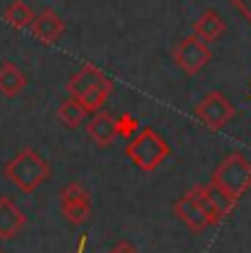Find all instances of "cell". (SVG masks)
Here are the masks:
<instances>
[{
    "label": "cell",
    "instance_id": "7",
    "mask_svg": "<svg viewBox=\"0 0 251 253\" xmlns=\"http://www.w3.org/2000/svg\"><path fill=\"white\" fill-rule=\"evenodd\" d=\"M211 60V48L196 36H187L174 46V62L185 75H196Z\"/></svg>",
    "mask_w": 251,
    "mask_h": 253
},
{
    "label": "cell",
    "instance_id": "14",
    "mask_svg": "<svg viewBox=\"0 0 251 253\" xmlns=\"http://www.w3.org/2000/svg\"><path fill=\"white\" fill-rule=\"evenodd\" d=\"M2 18L7 20L9 27H13V29H31L33 20H36V13H33V9L29 7L27 2L13 0L2 11Z\"/></svg>",
    "mask_w": 251,
    "mask_h": 253
},
{
    "label": "cell",
    "instance_id": "4",
    "mask_svg": "<svg viewBox=\"0 0 251 253\" xmlns=\"http://www.w3.org/2000/svg\"><path fill=\"white\" fill-rule=\"evenodd\" d=\"M218 185L223 192H227L231 198L238 201L245 192L251 189V161L243 152H231L214 168L211 181Z\"/></svg>",
    "mask_w": 251,
    "mask_h": 253
},
{
    "label": "cell",
    "instance_id": "19",
    "mask_svg": "<svg viewBox=\"0 0 251 253\" xmlns=\"http://www.w3.org/2000/svg\"><path fill=\"white\" fill-rule=\"evenodd\" d=\"M110 253H139V251L134 249V247L130 245L128 240H122V242H117V245L110 249Z\"/></svg>",
    "mask_w": 251,
    "mask_h": 253
},
{
    "label": "cell",
    "instance_id": "1",
    "mask_svg": "<svg viewBox=\"0 0 251 253\" xmlns=\"http://www.w3.org/2000/svg\"><path fill=\"white\" fill-rule=\"evenodd\" d=\"M115 84L108 75L95 64H84L77 73H73L66 84L69 97L77 99L88 113H99L108 101Z\"/></svg>",
    "mask_w": 251,
    "mask_h": 253
},
{
    "label": "cell",
    "instance_id": "8",
    "mask_svg": "<svg viewBox=\"0 0 251 253\" xmlns=\"http://www.w3.org/2000/svg\"><path fill=\"white\" fill-rule=\"evenodd\" d=\"M64 31H66L64 20H62L53 9L40 11L36 16V20H33V24H31L33 38H38L42 44H53V42H57L62 36H64Z\"/></svg>",
    "mask_w": 251,
    "mask_h": 253
},
{
    "label": "cell",
    "instance_id": "16",
    "mask_svg": "<svg viewBox=\"0 0 251 253\" xmlns=\"http://www.w3.org/2000/svg\"><path fill=\"white\" fill-rule=\"evenodd\" d=\"M187 194L194 198V203L201 207V211L205 213V218H207V222H209V227H216L220 220H223V216H220L218 209H216L214 203H211L209 192H207V185H196V187H192Z\"/></svg>",
    "mask_w": 251,
    "mask_h": 253
},
{
    "label": "cell",
    "instance_id": "21",
    "mask_svg": "<svg viewBox=\"0 0 251 253\" xmlns=\"http://www.w3.org/2000/svg\"><path fill=\"white\" fill-rule=\"evenodd\" d=\"M84 245H86V238H82V240H80V247H77L75 251H71V253H82V251H84Z\"/></svg>",
    "mask_w": 251,
    "mask_h": 253
},
{
    "label": "cell",
    "instance_id": "18",
    "mask_svg": "<svg viewBox=\"0 0 251 253\" xmlns=\"http://www.w3.org/2000/svg\"><path fill=\"white\" fill-rule=\"evenodd\" d=\"M115 128H117V137L130 141L134 134L139 132V130H141V126H139L137 117H132L130 113H124V115H119L117 119H115Z\"/></svg>",
    "mask_w": 251,
    "mask_h": 253
},
{
    "label": "cell",
    "instance_id": "12",
    "mask_svg": "<svg viewBox=\"0 0 251 253\" xmlns=\"http://www.w3.org/2000/svg\"><path fill=\"white\" fill-rule=\"evenodd\" d=\"M192 31H194L196 38H201L203 42H214L218 40L220 36L225 33V20L220 18L218 11L214 9H205V11L199 16V20L192 24Z\"/></svg>",
    "mask_w": 251,
    "mask_h": 253
},
{
    "label": "cell",
    "instance_id": "10",
    "mask_svg": "<svg viewBox=\"0 0 251 253\" xmlns=\"http://www.w3.org/2000/svg\"><path fill=\"white\" fill-rule=\"evenodd\" d=\"M174 216L178 220L183 222V225L187 227L192 233H203L209 227V222H207L205 213L201 211V207L194 203V198L190 196V194H185V196H181L178 201L174 203Z\"/></svg>",
    "mask_w": 251,
    "mask_h": 253
},
{
    "label": "cell",
    "instance_id": "13",
    "mask_svg": "<svg viewBox=\"0 0 251 253\" xmlns=\"http://www.w3.org/2000/svg\"><path fill=\"white\" fill-rule=\"evenodd\" d=\"M27 86V75L16 66L13 62H4L0 66V95L11 99V97L20 95Z\"/></svg>",
    "mask_w": 251,
    "mask_h": 253
},
{
    "label": "cell",
    "instance_id": "15",
    "mask_svg": "<svg viewBox=\"0 0 251 253\" xmlns=\"http://www.w3.org/2000/svg\"><path fill=\"white\" fill-rule=\"evenodd\" d=\"M86 115H88V110H86L77 99H73V97L62 101L60 108H57V117H60V121L66 126V128H80L82 121L86 119Z\"/></svg>",
    "mask_w": 251,
    "mask_h": 253
},
{
    "label": "cell",
    "instance_id": "22",
    "mask_svg": "<svg viewBox=\"0 0 251 253\" xmlns=\"http://www.w3.org/2000/svg\"><path fill=\"white\" fill-rule=\"evenodd\" d=\"M249 86H251V82H249Z\"/></svg>",
    "mask_w": 251,
    "mask_h": 253
},
{
    "label": "cell",
    "instance_id": "20",
    "mask_svg": "<svg viewBox=\"0 0 251 253\" xmlns=\"http://www.w3.org/2000/svg\"><path fill=\"white\" fill-rule=\"evenodd\" d=\"M231 2H234L236 7L240 9V13L251 22V0H231Z\"/></svg>",
    "mask_w": 251,
    "mask_h": 253
},
{
    "label": "cell",
    "instance_id": "3",
    "mask_svg": "<svg viewBox=\"0 0 251 253\" xmlns=\"http://www.w3.org/2000/svg\"><path fill=\"white\" fill-rule=\"evenodd\" d=\"M170 145L154 128H141L126 145V157L143 172H154L167 157Z\"/></svg>",
    "mask_w": 251,
    "mask_h": 253
},
{
    "label": "cell",
    "instance_id": "17",
    "mask_svg": "<svg viewBox=\"0 0 251 253\" xmlns=\"http://www.w3.org/2000/svg\"><path fill=\"white\" fill-rule=\"evenodd\" d=\"M207 192H209V198H211V203H214V207L218 209V213L220 216H229L231 211H234V207H236V198H231L227 192H223V189L218 187V185H214V183H209L207 185Z\"/></svg>",
    "mask_w": 251,
    "mask_h": 253
},
{
    "label": "cell",
    "instance_id": "5",
    "mask_svg": "<svg viewBox=\"0 0 251 253\" xmlns=\"http://www.w3.org/2000/svg\"><path fill=\"white\" fill-rule=\"evenodd\" d=\"M236 115V108L220 90H209L205 97L194 106V117L201 119L207 128L220 130L227 126Z\"/></svg>",
    "mask_w": 251,
    "mask_h": 253
},
{
    "label": "cell",
    "instance_id": "9",
    "mask_svg": "<svg viewBox=\"0 0 251 253\" xmlns=\"http://www.w3.org/2000/svg\"><path fill=\"white\" fill-rule=\"evenodd\" d=\"M27 225V216L11 198H0V240H13Z\"/></svg>",
    "mask_w": 251,
    "mask_h": 253
},
{
    "label": "cell",
    "instance_id": "2",
    "mask_svg": "<svg viewBox=\"0 0 251 253\" xmlns=\"http://www.w3.org/2000/svg\"><path fill=\"white\" fill-rule=\"evenodd\" d=\"M2 174L16 189L25 194H33L38 187H42L49 181L51 165L33 148H22L16 157L2 165Z\"/></svg>",
    "mask_w": 251,
    "mask_h": 253
},
{
    "label": "cell",
    "instance_id": "6",
    "mask_svg": "<svg viewBox=\"0 0 251 253\" xmlns=\"http://www.w3.org/2000/svg\"><path fill=\"white\" fill-rule=\"evenodd\" d=\"M60 209L62 216L73 227L84 225L93 213V201H90L88 189L82 183H69L60 192Z\"/></svg>",
    "mask_w": 251,
    "mask_h": 253
},
{
    "label": "cell",
    "instance_id": "11",
    "mask_svg": "<svg viewBox=\"0 0 251 253\" xmlns=\"http://www.w3.org/2000/svg\"><path fill=\"white\" fill-rule=\"evenodd\" d=\"M86 134L99 145V148H108L115 139H117V128H115V117L106 110L95 113L93 119L86 124Z\"/></svg>",
    "mask_w": 251,
    "mask_h": 253
},
{
    "label": "cell",
    "instance_id": "23",
    "mask_svg": "<svg viewBox=\"0 0 251 253\" xmlns=\"http://www.w3.org/2000/svg\"><path fill=\"white\" fill-rule=\"evenodd\" d=\"M0 253H2V251H0Z\"/></svg>",
    "mask_w": 251,
    "mask_h": 253
}]
</instances>
